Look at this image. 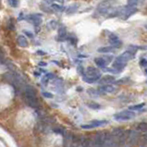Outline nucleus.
I'll return each instance as SVG.
<instances>
[{
  "mask_svg": "<svg viewBox=\"0 0 147 147\" xmlns=\"http://www.w3.org/2000/svg\"><path fill=\"white\" fill-rule=\"evenodd\" d=\"M140 134L136 129L125 131L119 141V147H133L139 141Z\"/></svg>",
  "mask_w": 147,
  "mask_h": 147,
  "instance_id": "obj_1",
  "label": "nucleus"
},
{
  "mask_svg": "<svg viewBox=\"0 0 147 147\" xmlns=\"http://www.w3.org/2000/svg\"><path fill=\"white\" fill-rule=\"evenodd\" d=\"M133 57H134V54H132L131 52H129L127 50V51H125L124 53L119 55V56L116 58L114 63H113V68L117 71L124 69L126 65H127V63L131 59H132Z\"/></svg>",
  "mask_w": 147,
  "mask_h": 147,
  "instance_id": "obj_2",
  "label": "nucleus"
},
{
  "mask_svg": "<svg viewBox=\"0 0 147 147\" xmlns=\"http://www.w3.org/2000/svg\"><path fill=\"white\" fill-rule=\"evenodd\" d=\"M101 78L100 71L94 68V67H88L85 70L84 76H83V81L87 83H94L95 82H98Z\"/></svg>",
  "mask_w": 147,
  "mask_h": 147,
  "instance_id": "obj_3",
  "label": "nucleus"
},
{
  "mask_svg": "<svg viewBox=\"0 0 147 147\" xmlns=\"http://www.w3.org/2000/svg\"><path fill=\"white\" fill-rule=\"evenodd\" d=\"M107 133L106 131H99L95 134L94 141L92 142V147H104L106 142Z\"/></svg>",
  "mask_w": 147,
  "mask_h": 147,
  "instance_id": "obj_4",
  "label": "nucleus"
},
{
  "mask_svg": "<svg viewBox=\"0 0 147 147\" xmlns=\"http://www.w3.org/2000/svg\"><path fill=\"white\" fill-rule=\"evenodd\" d=\"M135 117V114L132 111H122L117 113L114 115V119L116 120H129Z\"/></svg>",
  "mask_w": 147,
  "mask_h": 147,
  "instance_id": "obj_5",
  "label": "nucleus"
},
{
  "mask_svg": "<svg viewBox=\"0 0 147 147\" xmlns=\"http://www.w3.org/2000/svg\"><path fill=\"white\" fill-rule=\"evenodd\" d=\"M137 11V8L135 7H125L122 9H120L119 16H121V18L123 20H127L129 16L133 15Z\"/></svg>",
  "mask_w": 147,
  "mask_h": 147,
  "instance_id": "obj_6",
  "label": "nucleus"
},
{
  "mask_svg": "<svg viewBox=\"0 0 147 147\" xmlns=\"http://www.w3.org/2000/svg\"><path fill=\"white\" fill-rule=\"evenodd\" d=\"M24 101L27 104L28 107H32V108H38L40 107L39 101L37 97H31V96H24Z\"/></svg>",
  "mask_w": 147,
  "mask_h": 147,
  "instance_id": "obj_7",
  "label": "nucleus"
},
{
  "mask_svg": "<svg viewBox=\"0 0 147 147\" xmlns=\"http://www.w3.org/2000/svg\"><path fill=\"white\" fill-rule=\"evenodd\" d=\"M108 39H109V42H110L112 47L117 48V47H121V42L119 41V37H117L116 34H114V33L108 32Z\"/></svg>",
  "mask_w": 147,
  "mask_h": 147,
  "instance_id": "obj_8",
  "label": "nucleus"
},
{
  "mask_svg": "<svg viewBox=\"0 0 147 147\" xmlns=\"http://www.w3.org/2000/svg\"><path fill=\"white\" fill-rule=\"evenodd\" d=\"M107 124V120H95L93 121L91 124H87V125H82V129H93V128H96V127H101L103 125Z\"/></svg>",
  "mask_w": 147,
  "mask_h": 147,
  "instance_id": "obj_9",
  "label": "nucleus"
},
{
  "mask_svg": "<svg viewBox=\"0 0 147 147\" xmlns=\"http://www.w3.org/2000/svg\"><path fill=\"white\" fill-rule=\"evenodd\" d=\"M24 96H31V97H37L35 89L31 85H25L23 88Z\"/></svg>",
  "mask_w": 147,
  "mask_h": 147,
  "instance_id": "obj_10",
  "label": "nucleus"
},
{
  "mask_svg": "<svg viewBox=\"0 0 147 147\" xmlns=\"http://www.w3.org/2000/svg\"><path fill=\"white\" fill-rule=\"evenodd\" d=\"M29 20L30 22L34 25V26H39L42 23V17L39 16L38 14H32L29 17Z\"/></svg>",
  "mask_w": 147,
  "mask_h": 147,
  "instance_id": "obj_11",
  "label": "nucleus"
},
{
  "mask_svg": "<svg viewBox=\"0 0 147 147\" xmlns=\"http://www.w3.org/2000/svg\"><path fill=\"white\" fill-rule=\"evenodd\" d=\"M139 146L140 147H147V132L139 133Z\"/></svg>",
  "mask_w": 147,
  "mask_h": 147,
  "instance_id": "obj_12",
  "label": "nucleus"
},
{
  "mask_svg": "<svg viewBox=\"0 0 147 147\" xmlns=\"http://www.w3.org/2000/svg\"><path fill=\"white\" fill-rule=\"evenodd\" d=\"M115 81V77L112 76V75H106L102 78L99 79L98 82L100 84H105V83H108V82H112Z\"/></svg>",
  "mask_w": 147,
  "mask_h": 147,
  "instance_id": "obj_13",
  "label": "nucleus"
},
{
  "mask_svg": "<svg viewBox=\"0 0 147 147\" xmlns=\"http://www.w3.org/2000/svg\"><path fill=\"white\" fill-rule=\"evenodd\" d=\"M17 42H18V45L22 47H27L29 45L28 40L24 35H19L17 38Z\"/></svg>",
  "mask_w": 147,
  "mask_h": 147,
  "instance_id": "obj_14",
  "label": "nucleus"
},
{
  "mask_svg": "<svg viewBox=\"0 0 147 147\" xmlns=\"http://www.w3.org/2000/svg\"><path fill=\"white\" fill-rule=\"evenodd\" d=\"M94 62H95V64L101 69H105L107 67V63L106 62V59H105L104 57H96L94 59Z\"/></svg>",
  "mask_w": 147,
  "mask_h": 147,
  "instance_id": "obj_15",
  "label": "nucleus"
},
{
  "mask_svg": "<svg viewBox=\"0 0 147 147\" xmlns=\"http://www.w3.org/2000/svg\"><path fill=\"white\" fill-rule=\"evenodd\" d=\"M116 90V88L112 85H109V84H107V85H103L99 88V91L100 92H104V93H113Z\"/></svg>",
  "mask_w": 147,
  "mask_h": 147,
  "instance_id": "obj_16",
  "label": "nucleus"
},
{
  "mask_svg": "<svg viewBox=\"0 0 147 147\" xmlns=\"http://www.w3.org/2000/svg\"><path fill=\"white\" fill-rule=\"evenodd\" d=\"M136 131L139 133H144V132H147V123L145 122H142L140 124H138Z\"/></svg>",
  "mask_w": 147,
  "mask_h": 147,
  "instance_id": "obj_17",
  "label": "nucleus"
},
{
  "mask_svg": "<svg viewBox=\"0 0 147 147\" xmlns=\"http://www.w3.org/2000/svg\"><path fill=\"white\" fill-rule=\"evenodd\" d=\"M58 36H59V38L61 40H64L67 36V31L65 27H60L59 30H58Z\"/></svg>",
  "mask_w": 147,
  "mask_h": 147,
  "instance_id": "obj_18",
  "label": "nucleus"
},
{
  "mask_svg": "<svg viewBox=\"0 0 147 147\" xmlns=\"http://www.w3.org/2000/svg\"><path fill=\"white\" fill-rule=\"evenodd\" d=\"M114 50V47H112L111 45L110 47H100L98 48L97 51L99 53H109V52H112Z\"/></svg>",
  "mask_w": 147,
  "mask_h": 147,
  "instance_id": "obj_19",
  "label": "nucleus"
},
{
  "mask_svg": "<svg viewBox=\"0 0 147 147\" xmlns=\"http://www.w3.org/2000/svg\"><path fill=\"white\" fill-rule=\"evenodd\" d=\"M144 1V0H128V6L129 7H135L139 4L140 2Z\"/></svg>",
  "mask_w": 147,
  "mask_h": 147,
  "instance_id": "obj_20",
  "label": "nucleus"
},
{
  "mask_svg": "<svg viewBox=\"0 0 147 147\" xmlns=\"http://www.w3.org/2000/svg\"><path fill=\"white\" fill-rule=\"evenodd\" d=\"M77 8H78V6L76 5V4H74V5H72V6H69L68 9H67V13L68 14L74 13V12L77 10Z\"/></svg>",
  "mask_w": 147,
  "mask_h": 147,
  "instance_id": "obj_21",
  "label": "nucleus"
},
{
  "mask_svg": "<svg viewBox=\"0 0 147 147\" xmlns=\"http://www.w3.org/2000/svg\"><path fill=\"white\" fill-rule=\"evenodd\" d=\"M144 106V103H141V104H139V105L131 106V107H129V110H138V109H141Z\"/></svg>",
  "mask_w": 147,
  "mask_h": 147,
  "instance_id": "obj_22",
  "label": "nucleus"
},
{
  "mask_svg": "<svg viewBox=\"0 0 147 147\" xmlns=\"http://www.w3.org/2000/svg\"><path fill=\"white\" fill-rule=\"evenodd\" d=\"M51 8L55 11H62L63 10V7L57 5V4H52Z\"/></svg>",
  "mask_w": 147,
  "mask_h": 147,
  "instance_id": "obj_23",
  "label": "nucleus"
},
{
  "mask_svg": "<svg viewBox=\"0 0 147 147\" xmlns=\"http://www.w3.org/2000/svg\"><path fill=\"white\" fill-rule=\"evenodd\" d=\"M53 131H54L55 132L58 133V134H62V135H64V136L66 135V131H65V129H62V128H60V127L54 129Z\"/></svg>",
  "mask_w": 147,
  "mask_h": 147,
  "instance_id": "obj_24",
  "label": "nucleus"
},
{
  "mask_svg": "<svg viewBox=\"0 0 147 147\" xmlns=\"http://www.w3.org/2000/svg\"><path fill=\"white\" fill-rule=\"evenodd\" d=\"M7 2L12 7H17L19 5V0H7Z\"/></svg>",
  "mask_w": 147,
  "mask_h": 147,
  "instance_id": "obj_25",
  "label": "nucleus"
},
{
  "mask_svg": "<svg viewBox=\"0 0 147 147\" xmlns=\"http://www.w3.org/2000/svg\"><path fill=\"white\" fill-rule=\"evenodd\" d=\"M87 106L89 107L90 108H93V109H99L101 107L100 105L96 104V103H88Z\"/></svg>",
  "mask_w": 147,
  "mask_h": 147,
  "instance_id": "obj_26",
  "label": "nucleus"
},
{
  "mask_svg": "<svg viewBox=\"0 0 147 147\" xmlns=\"http://www.w3.org/2000/svg\"><path fill=\"white\" fill-rule=\"evenodd\" d=\"M42 95L47 98H53V94L51 93H48V92H43V93H42Z\"/></svg>",
  "mask_w": 147,
  "mask_h": 147,
  "instance_id": "obj_27",
  "label": "nucleus"
},
{
  "mask_svg": "<svg viewBox=\"0 0 147 147\" xmlns=\"http://www.w3.org/2000/svg\"><path fill=\"white\" fill-rule=\"evenodd\" d=\"M89 94H93V95H98V94H99L98 92L94 91V89H90Z\"/></svg>",
  "mask_w": 147,
  "mask_h": 147,
  "instance_id": "obj_28",
  "label": "nucleus"
},
{
  "mask_svg": "<svg viewBox=\"0 0 147 147\" xmlns=\"http://www.w3.org/2000/svg\"><path fill=\"white\" fill-rule=\"evenodd\" d=\"M24 33H25V34H26L27 36L30 37V38H32V37H33V34H32V32H28V31H25V32H24Z\"/></svg>",
  "mask_w": 147,
  "mask_h": 147,
  "instance_id": "obj_29",
  "label": "nucleus"
},
{
  "mask_svg": "<svg viewBox=\"0 0 147 147\" xmlns=\"http://www.w3.org/2000/svg\"><path fill=\"white\" fill-rule=\"evenodd\" d=\"M141 65H142V67L147 66V61H146V59H142V60H141Z\"/></svg>",
  "mask_w": 147,
  "mask_h": 147,
  "instance_id": "obj_30",
  "label": "nucleus"
},
{
  "mask_svg": "<svg viewBox=\"0 0 147 147\" xmlns=\"http://www.w3.org/2000/svg\"><path fill=\"white\" fill-rule=\"evenodd\" d=\"M45 1H47V3H51L53 1H58V2H63L64 0H45Z\"/></svg>",
  "mask_w": 147,
  "mask_h": 147,
  "instance_id": "obj_31",
  "label": "nucleus"
},
{
  "mask_svg": "<svg viewBox=\"0 0 147 147\" xmlns=\"http://www.w3.org/2000/svg\"><path fill=\"white\" fill-rule=\"evenodd\" d=\"M37 54H38V55H41V56H44V55H45V53L42 52V51H38V52H37Z\"/></svg>",
  "mask_w": 147,
  "mask_h": 147,
  "instance_id": "obj_32",
  "label": "nucleus"
},
{
  "mask_svg": "<svg viewBox=\"0 0 147 147\" xmlns=\"http://www.w3.org/2000/svg\"><path fill=\"white\" fill-rule=\"evenodd\" d=\"M144 72H145V74L147 75V69H145V70H144Z\"/></svg>",
  "mask_w": 147,
  "mask_h": 147,
  "instance_id": "obj_33",
  "label": "nucleus"
}]
</instances>
